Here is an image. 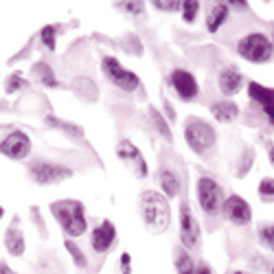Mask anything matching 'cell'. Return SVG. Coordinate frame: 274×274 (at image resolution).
<instances>
[{"mask_svg":"<svg viewBox=\"0 0 274 274\" xmlns=\"http://www.w3.org/2000/svg\"><path fill=\"white\" fill-rule=\"evenodd\" d=\"M226 5H228V7H235L237 11H243V9H248V3H243V0H228Z\"/></svg>","mask_w":274,"mask_h":274,"instance_id":"32","label":"cell"},{"mask_svg":"<svg viewBox=\"0 0 274 274\" xmlns=\"http://www.w3.org/2000/svg\"><path fill=\"white\" fill-rule=\"evenodd\" d=\"M272 274H274V268H272Z\"/></svg>","mask_w":274,"mask_h":274,"instance_id":"40","label":"cell"},{"mask_svg":"<svg viewBox=\"0 0 274 274\" xmlns=\"http://www.w3.org/2000/svg\"><path fill=\"white\" fill-rule=\"evenodd\" d=\"M149 114H151V121H154V125H156V130L160 132V136H163L167 143H171V132H169V125H167L165 116L160 114L156 108H151V110H149Z\"/></svg>","mask_w":274,"mask_h":274,"instance_id":"23","label":"cell"},{"mask_svg":"<svg viewBox=\"0 0 274 274\" xmlns=\"http://www.w3.org/2000/svg\"><path fill=\"white\" fill-rule=\"evenodd\" d=\"M222 213L230 224H237V226H246V224H250V220H252L250 204L243 198H239V195H235V193L228 195V198L224 200Z\"/></svg>","mask_w":274,"mask_h":274,"instance_id":"10","label":"cell"},{"mask_svg":"<svg viewBox=\"0 0 274 274\" xmlns=\"http://www.w3.org/2000/svg\"><path fill=\"white\" fill-rule=\"evenodd\" d=\"M64 246H66V250L70 252V257H73V261H75L77 268H86V265H88V259L83 257V252L79 250V246H77L73 239H66Z\"/></svg>","mask_w":274,"mask_h":274,"instance_id":"24","label":"cell"},{"mask_svg":"<svg viewBox=\"0 0 274 274\" xmlns=\"http://www.w3.org/2000/svg\"><path fill=\"white\" fill-rule=\"evenodd\" d=\"M263 112H265V114H268L270 123H274V103H272V105H263Z\"/></svg>","mask_w":274,"mask_h":274,"instance_id":"33","label":"cell"},{"mask_svg":"<svg viewBox=\"0 0 274 274\" xmlns=\"http://www.w3.org/2000/svg\"><path fill=\"white\" fill-rule=\"evenodd\" d=\"M5 246H7V250H9V255H13V257L24 255V235H22V230L18 228V222H13L11 226L7 228Z\"/></svg>","mask_w":274,"mask_h":274,"instance_id":"18","label":"cell"},{"mask_svg":"<svg viewBox=\"0 0 274 274\" xmlns=\"http://www.w3.org/2000/svg\"><path fill=\"white\" fill-rule=\"evenodd\" d=\"M235 274H243V272H235Z\"/></svg>","mask_w":274,"mask_h":274,"instance_id":"39","label":"cell"},{"mask_svg":"<svg viewBox=\"0 0 274 274\" xmlns=\"http://www.w3.org/2000/svg\"><path fill=\"white\" fill-rule=\"evenodd\" d=\"M29 175L40 187H48V185H59V182L73 178V169L64 165L46 163V160H35V163L29 165Z\"/></svg>","mask_w":274,"mask_h":274,"instance_id":"6","label":"cell"},{"mask_svg":"<svg viewBox=\"0 0 274 274\" xmlns=\"http://www.w3.org/2000/svg\"><path fill=\"white\" fill-rule=\"evenodd\" d=\"M259 241H261L268 250L274 252V224H263V226H259Z\"/></svg>","mask_w":274,"mask_h":274,"instance_id":"25","label":"cell"},{"mask_svg":"<svg viewBox=\"0 0 274 274\" xmlns=\"http://www.w3.org/2000/svg\"><path fill=\"white\" fill-rule=\"evenodd\" d=\"M210 114H213L220 123H230L239 116V105L235 101H228V99H222V101H215L210 105Z\"/></svg>","mask_w":274,"mask_h":274,"instance_id":"16","label":"cell"},{"mask_svg":"<svg viewBox=\"0 0 274 274\" xmlns=\"http://www.w3.org/2000/svg\"><path fill=\"white\" fill-rule=\"evenodd\" d=\"M169 83H171V88L175 90V95H178L182 101H191V99H195V97H198V93H200L198 79H195V77L189 73V70H185V68L171 70Z\"/></svg>","mask_w":274,"mask_h":274,"instance_id":"11","label":"cell"},{"mask_svg":"<svg viewBox=\"0 0 274 274\" xmlns=\"http://www.w3.org/2000/svg\"><path fill=\"white\" fill-rule=\"evenodd\" d=\"M198 9H200V3H182V18H185L187 24L195 22V18H198Z\"/></svg>","mask_w":274,"mask_h":274,"instance_id":"27","label":"cell"},{"mask_svg":"<svg viewBox=\"0 0 274 274\" xmlns=\"http://www.w3.org/2000/svg\"><path fill=\"white\" fill-rule=\"evenodd\" d=\"M114 241H116V228L110 220H103L99 226H95L93 233H90V246H93V250L99 252V255L108 252Z\"/></svg>","mask_w":274,"mask_h":274,"instance_id":"13","label":"cell"},{"mask_svg":"<svg viewBox=\"0 0 274 274\" xmlns=\"http://www.w3.org/2000/svg\"><path fill=\"white\" fill-rule=\"evenodd\" d=\"M158 182L160 187H163V191L167 198H178L182 193V180L178 178V173H175L169 165H163L158 171Z\"/></svg>","mask_w":274,"mask_h":274,"instance_id":"15","label":"cell"},{"mask_svg":"<svg viewBox=\"0 0 274 274\" xmlns=\"http://www.w3.org/2000/svg\"><path fill=\"white\" fill-rule=\"evenodd\" d=\"M175 270H178V274H193L195 272L193 259H191V255H189L185 248L175 250Z\"/></svg>","mask_w":274,"mask_h":274,"instance_id":"20","label":"cell"},{"mask_svg":"<svg viewBox=\"0 0 274 274\" xmlns=\"http://www.w3.org/2000/svg\"><path fill=\"white\" fill-rule=\"evenodd\" d=\"M0 154L11 160H24L31 154V138L22 130H11L0 138Z\"/></svg>","mask_w":274,"mask_h":274,"instance_id":"8","label":"cell"},{"mask_svg":"<svg viewBox=\"0 0 274 274\" xmlns=\"http://www.w3.org/2000/svg\"><path fill=\"white\" fill-rule=\"evenodd\" d=\"M248 95H250L252 101L261 103V105H272L274 103V88H265L257 81L248 83Z\"/></svg>","mask_w":274,"mask_h":274,"instance_id":"19","label":"cell"},{"mask_svg":"<svg viewBox=\"0 0 274 274\" xmlns=\"http://www.w3.org/2000/svg\"><path fill=\"white\" fill-rule=\"evenodd\" d=\"M123 11H130V13H143V3H121L118 5Z\"/></svg>","mask_w":274,"mask_h":274,"instance_id":"31","label":"cell"},{"mask_svg":"<svg viewBox=\"0 0 274 274\" xmlns=\"http://www.w3.org/2000/svg\"><path fill=\"white\" fill-rule=\"evenodd\" d=\"M0 274H16V272H13L7 263H0Z\"/></svg>","mask_w":274,"mask_h":274,"instance_id":"34","label":"cell"},{"mask_svg":"<svg viewBox=\"0 0 274 274\" xmlns=\"http://www.w3.org/2000/svg\"><path fill=\"white\" fill-rule=\"evenodd\" d=\"M193 274H210V270L206 268V265H200V268H195Z\"/></svg>","mask_w":274,"mask_h":274,"instance_id":"35","label":"cell"},{"mask_svg":"<svg viewBox=\"0 0 274 274\" xmlns=\"http://www.w3.org/2000/svg\"><path fill=\"white\" fill-rule=\"evenodd\" d=\"M272 51H274V40H272Z\"/></svg>","mask_w":274,"mask_h":274,"instance_id":"38","label":"cell"},{"mask_svg":"<svg viewBox=\"0 0 274 274\" xmlns=\"http://www.w3.org/2000/svg\"><path fill=\"white\" fill-rule=\"evenodd\" d=\"M270 160H272V163H274V147H272V149H270Z\"/></svg>","mask_w":274,"mask_h":274,"instance_id":"36","label":"cell"},{"mask_svg":"<svg viewBox=\"0 0 274 274\" xmlns=\"http://www.w3.org/2000/svg\"><path fill=\"white\" fill-rule=\"evenodd\" d=\"M101 68H103V75L108 77V79L114 83L116 88L125 90V93H136L140 88V79L132 73V70L123 68L114 57H103L101 62Z\"/></svg>","mask_w":274,"mask_h":274,"instance_id":"7","label":"cell"},{"mask_svg":"<svg viewBox=\"0 0 274 274\" xmlns=\"http://www.w3.org/2000/svg\"><path fill=\"white\" fill-rule=\"evenodd\" d=\"M55 33H57V29H55L53 24H48V26H44V29L40 31V38H42V42H44V46L51 48V51L55 48V40H57V35Z\"/></svg>","mask_w":274,"mask_h":274,"instance_id":"28","label":"cell"},{"mask_svg":"<svg viewBox=\"0 0 274 274\" xmlns=\"http://www.w3.org/2000/svg\"><path fill=\"white\" fill-rule=\"evenodd\" d=\"M228 11H230V7L226 3H215V5H210V9L206 11V29L210 33H215L220 26L228 20Z\"/></svg>","mask_w":274,"mask_h":274,"instance_id":"17","label":"cell"},{"mask_svg":"<svg viewBox=\"0 0 274 274\" xmlns=\"http://www.w3.org/2000/svg\"><path fill=\"white\" fill-rule=\"evenodd\" d=\"M180 243L185 250H193L200 243V224L195 220L189 202L180 204Z\"/></svg>","mask_w":274,"mask_h":274,"instance_id":"9","label":"cell"},{"mask_svg":"<svg viewBox=\"0 0 274 274\" xmlns=\"http://www.w3.org/2000/svg\"><path fill=\"white\" fill-rule=\"evenodd\" d=\"M46 123L51 125V128H57V130H64V134L68 136H75V138H81L83 136V130L79 125H73V123H66V121H59V118H46Z\"/></svg>","mask_w":274,"mask_h":274,"instance_id":"22","label":"cell"},{"mask_svg":"<svg viewBox=\"0 0 274 274\" xmlns=\"http://www.w3.org/2000/svg\"><path fill=\"white\" fill-rule=\"evenodd\" d=\"M259 195L265 202H274V178H263L259 182Z\"/></svg>","mask_w":274,"mask_h":274,"instance_id":"26","label":"cell"},{"mask_svg":"<svg viewBox=\"0 0 274 274\" xmlns=\"http://www.w3.org/2000/svg\"><path fill=\"white\" fill-rule=\"evenodd\" d=\"M237 53H239V57L252 62V64H265V62H270L274 51H272V42L268 40V35L248 33L239 40Z\"/></svg>","mask_w":274,"mask_h":274,"instance_id":"4","label":"cell"},{"mask_svg":"<svg viewBox=\"0 0 274 274\" xmlns=\"http://www.w3.org/2000/svg\"><path fill=\"white\" fill-rule=\"evenodd\" d=\"M3 215H5V208H3V206H0V217H3Z\"/></svg>","mask_w":274,"mask_h":274,"instance_id":"37","label":"cell"},{"mask_svg":"<svg viewBox=\"0 0 274 274\" xmlns=\"http://www.w3.org/2000/svg\"><path fill=\"white\" fill-rule=\"evenodd\" d=\"M195 193H198V202L202 210L208 217H217L222 213L224 193H222V187L213 178H200L198 185H195Z\"/></svg>","mask_w":274,"mask_h":274,"instance_id":"5","label":"cell"},{"mask_svg":"<svg viewBox=\"0 0 274 274\" xmlns=\"http://www.w3.org/2000/svg\"><path fill=\"white\" fill-rule=\"evenodd\" d=\"M140 215H143L145 226L151 233H163L171 220L169 202L158 191H143L140 193Z\"/></svg>","mask_w":274,"mask_h":274,"instance_id":"1","label":"cell"},{"mask_svg":"<svg viewBox=\"0 0 274 274\" xmlns=\"http://www.w3.org/2000/svg\"><path fill=\"white\" fill-rule=\"evenodd\" d=\"M217 83H220V93L224 97H233L237 95L239 90L243 88V83H246V77L241 75V70L237 68V66H224L220 70V77H217Z\"/></svg>","mask_w":274,"mask_h":274,"instance_id":"14","label":"cell"},{"mask_svg":"<svg viewBox=\"0 0 274 274\" xmlns=\"http://www.w3.org/2000/svg\"><path fill=\"white\" fill-rule=\"evenodd\" d=\"M116 156H118V160H123V163L134 171V175H138V178H145L147 175V163H145L143 154H140V149L134 143L121 140V143L116 145Z\"/></svg>","mask_w":274,"mask_h":274,"instance_id":"12","label":"cell"},{"mask_svg":"<svg viewBox=\"0 0 274 274\" xmlns=\"http://www.w3.org/2000/svg\"><path fill=\"white\" fill-rule=\"evenodd\" d=\"M154 7H156V9H163V11H175L182 7V3H163V0H156Z\"/></svg>","mask_w":274,"mask_h":274,"instance_id":"30","label":"cell"},{"mask_svg":"<svg viewBox=\"0 0 274 274\" xmlns=\"http://www.w3.org/2000/svg\"><path fill=\"white\" fill-rule=\"evenodd\" d=\"M185 140L187 145L191 147L195 154H206L208 149L215 147V128L210 123H206L204 118H198V116H191L185 125Z\"/></svg>","mask_w":274,"mask_h":274,"instance_id":"3","label":"cell"},{"mask_svg":"<svg viewBox=\"0 0 274 274\" xmlns=\"http://www.w3.org/2000/svg\"><path fill=\"white\" fill-rule=\"evenodd\" d=\"M51 213L57 220L62 230L66 237H81L88 228L86 213H83V204L79 200H57L51 204Z\"/></svg>","mask_w":274,"mask_h":274,"instance_id":"2","label":"cell"},{"mask_svg":"<svg viewBox=\"0 0 274 274\" xmlns=\"http://www.w3.org/2000/svg\"><path fill=\"white\" fill-rule=\"evenodd\" d=\"M26 86V81L22 79V75L20 73H13L9 79H7V86H5V93L7 95H13L16 90H20V88H24Z\"/></svg>","mask_w":274,"mask_h":274,"instance_id":"29","label":"cell"},{"mask_svg":"<svg viewBox=\"0 0 274 274\" xmlns=\"http://www.w3.org/2000/svg\"><path fill=\"white\" fill-rule=\"evenodd\" d=\"M33 75H35V79H40L44 86H57L55 73L51 70V66H48L46 62H38V64L33 66Z\"/></svg>","mask_w":274,"mask_h":274,"instance_id":"21","label":"cell"}]
</instances>
